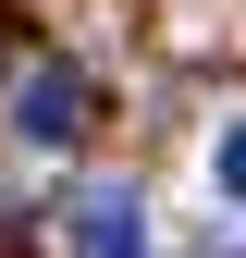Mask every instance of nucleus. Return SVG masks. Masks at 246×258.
Instances as JSON below:
<instances>
[{"label":"nucleus","instance_id":"f257e3e1","mask_svg":"<svg viewBox=\"0 0 246 258\" xmlns=\"http://www.w3.org/2000/svg\"><path fill=\"white\" fill-rule=\"evenodd\" d=\"M86 111H99V99H86L74 61H25V74H13V136H25V148H74Z\"/></svg>","mask_w":246,"mask_h":258},{"label":"nucleus","instance_id":"f03ea898","mask_svg":"<svg viewBox=\"0 0 246 258\" xmlns=\"http://www.w3.org/2000/svg\"><path fill=\"white\" fill-rule=\"evenodd\" d=\"M61 246L74 258H148V197L136 184H86L74 221H61Z\"/></svg>","mask_w":246,"mask_h":258},{"label":"nucleus","instance_id":"7ed1b4c3","mask_svg":"<svg viewBox=\"0 0 246 258\" xmlns=\"http://www.w3.org/2000/svg\"><path fill=\"white\" fill-rule=\"evenodd\" d=\"M209 184H222V197H246V123H222V148H209Z\"/></svg>","mask_w":246,"mask_h":258}]
</instances>
